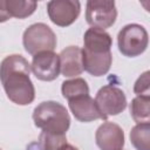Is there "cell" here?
Segmentation results:
<instances>
[{"mask_svg": "<svg viewBox=\"0 0 150 150\" xmlns=\"http://www.w3.org/2000/svg\"><path fill=\"white\" fill-rule=\"evenodd\" d=\"M29 75L30 64L22 55H8L1 61L0 81L13 103L27 105L34 101L35 89Z\"/></svg>", "mask_w": 150, "mask_h": 150, "instance_id": "6da1fadb", "label": "cell"}, {"mask_svg": "<svg viewBox=\"0 0 150 150\" xmlns=\"http://www.w3.org/2000/svg\"><path fill=\"white\" fill-rule=\"evenodd\" d=\"M34 124L41 130L66 134L70 125V117L64 105L55 101H45L33 111Z\"/></svg>", "mask_w": 150, "mask_h": 150, "instance_id": "7a4b0ae2", "label": "cell"}, {"mask_svg": "<svg viewBox=\"0 0 150 150\" xmlns=\"http://www.w3.org/2000/svg\"><path fill=\"white\" fill-rule=\"evenodd\" d=\"M22 43L28 54L35 55L41 52H53L56 47L57 40L55 33L49 26L39 22L30 25L23 32Z\"/></svg>", "mask_w": 150, "mask_h": 150, "instance_id": "3957f363", "label": "cell"}, {"mask_svg": "<svg viewBox=\"0 0 150 150\" xmlns=\"http://www.w3.org/2000/svg\"><path fill=\"white\" fill-rule=\"evenodd\" d=\"M148 32L138 23H129L118 32V50L127 57H135L143 54L148 47Z\"/></svg>", "mask_w": 150, "mask_h": 150, "instance_id": "277c9868", "label": "cell"}, {"mask_svg": "<svg viewBox=\"0 0 150 150\" xmlns=\"http://www.w3.org/2000/svg\"><path fill=\"white\" fill-rule=\"evenodd\" d=\"M94 101L103 120H107L109 116L118 115L127 108V97L124 91L112 84L102 87L97 91Z\"/></svg>", "mask_w": 150, "mask_h": 150, "instance_id": "5b68a950", "label": "cell"}, {"mask_svg": "<svg viewBox=\"0 0 150 150\" xmlns=\"http://www.w3.org/2000/svg\"><path fill=\"white\" fill-rule=\"evenodd\" d=\"M117 18L116 5L114 1L89 0L86 8V20L94 28L105 29L112 26Z\"/></svg>", "mask_w": 150, "mask_h": 150, "instance_id": "8992f818", "label": "cell"}, {"mask_svg": "<svg viewBox=\"0 0 150 150\" xmlns=\"http://www.w3.org/2000/svg\"><path fill=\"white\" fill-rule=\"evenodd\" d=\"M81 12V4L74 0H52L47 4V13L53 23L60 27L70 26Z\"/></svg>", "mask_w": 150, "mask_h": 150, "instance_id": "52a82bcc", "label": "cell"}, {"mask_svg": "<svg viewBox=\"0 0 150 150\" xmlns=\"http://www.w3.org/2000/svg\"><path fill=\"white\" fill-rule=\"evenodd\" d=\"M30 70L40 81H54L60 74L59 55L54 52H41L33 55Z\"/></svg>", "mask_w": 150, "mask_h": 150, "instance_id": "ba28073f", "label": "cell"}, {"mask_svg": "<svg viewBox=\"0 0 150 150\" xmlns=\"http://www.w3.org/2000/svg\"><path fill=\"white\" fill-rule=\"evenodd\" d=\"M95 141L101 150H122L124 146V132L118 124L104 122L97 128Z\"/></svg>", "mask_w": 150, "mask_h": 150, "instance_id": "9c48e42d", "label": "cell"}, {"mask_svg": "<svg viewBox=\"0 0 150 150\" xmlns=\"http://www.w3.org/2000/svg\"><path fill=\"white\" fill-rule=\"evenodd\" d=\"M68 105L74 117L80 122H91L95 120H103L98 111L94 98L90 95H83L68 101Z\"/></svg>", "mask_w": 150, "mask_h": 150, "instance_id": "30bf717a", "label": "cell"}, {"mask_svg": "<svg viewBox=\"0 0 150 150\" xmlns=\"http://www.w3.org/2000/svg\"><path fill=\"white\" fill-rule=\"evenodd\" d=\"M60 71L64 77H74L83 71L82 50L77 46H69L61 50L59 55Z\"/></svg>", "mask_w": 150, "mask_h": 150, "instance_id": "8fae6325", "label": "cell"}, {"mask_svg": "<svg viewBox=\"0 0 150 150\" xmlns=\"http://www.w3.org/2000/svg\"><path fill=\"white\" fill-rule=\"evenodd\" d=\"M83 50L95 54H102L111 52L112 40L109 33L100 28H89L83 36Z\"/></svg>", "mask_w": 150, "mask_h": 150, "instance_id": "7c38bea8", "label": "cell"}, {"mask_svg": "<svg viewBox=\"0 0 150 150\" xmlns=\"http://www.w3.org/2000/svg\"><path fill=\"white\" fill-rule=\"evenodd\" d=\"M81 50H82V66L87 73H89L93 76H102L109 71L112 62L111 52L95 54L83 49Z\"/></svg>", "mask_w": 150, "mask_h": 150, "instance_id": "4fadbf2b", "label": "cell"}, {"mask_svg": "<svg viewBox=\"0 0 150 150\" xmlns=\"http://www.w3.org/2000/svg\"><path fill=\"white\" fill-rule=\"evenodd\" d=\"M130 115L137 124L150 122V96H136L130 103Z\"/></svg>", "mask_w": 150, "mask_h": 150, "instance_id": "5bb4252c", "label": "cell"}, {"mask_svg": "<svg viewBox=\"0 0 150 150\" xmlns=\"http://www.w3.org/2000/svg\"><path fill=\"white\" fill-rule=\"evenodd\" d=\"M61 91H62V96L69 101L83 95H89V87L83 79L75 77L62 82Z\"/></svg>", "mask_w": 150, "mask_h": 150, "instance_id": "9a60e30c", "label": "cell"}, {"mask_svg": "<svg viewBox=\"0 0 150 150\" xmlns=\"http://www.w3.org/2000/svg\"><path fill=\"white\" fill-rule=\"evenodd\" d=\"M130 141L136 150H150V123L136 124L130 131Z\"/></svg>", "mask_w": 150, "mask_h": 150, "instance_id": "2e32d148", "label": "cell"}, {"mask_svg": "<svg viewBox=\"0 0 150 150\" xmlns=\"http://www.w3.org/2000/svg\"><path fill=\"white\" fill-rule=\"evenodd\" d=\"M66 144V134H55L45 130L41 131L38 141L39 150H61Z\"/></svg>", "mask_w": 150, "mask_h": 150, "instance_id": "e0dca14e", "label": "cell"}, {"mask_svg": "<svg viewBox=\"0 0 150 150\" xmlns=\"http://www.w3.org/2000/svg\"><path fill=\"white\" fill-rule=\"evenodd\" d=\"M38 7L35 1H21V0H6V8L11 18L25 19L32 15Z\"/></svg>", "mask_w": 150, "mask_h": 150, "instance_id": "ac0fdd59", "label": "cell"}, {"mask_svg": "<svg viewBox=\"0 0 150 150\" xmlns=\"http://www.w3.org/2000/svg\"><path fill=\"white\" fill-rule=\"evenodd\" d=\"M134 93L137 96H150V81L149 71H144L135 82Z\"/></svg>", "mask_w": 150, "mask_h": 150, "instance_id": "d6986e66", "label": "cell"}, {"mask_svg": "<svg viewBox=\"0 0 150 150\" xmlns=\"http://www.w3.org/2000/svg\"><path fill=\"white\" fill-rule=\"evenodd\" d=\"M11 19V15L6 8V0H0V22H5Z\"/></svg>", "mask_w": 150, "mask_h": 150, "instance_id": "ffe728a7", "label": "cell"}, {"mask_svg": "<svg viewBox=\"0 0 150 150\" xmlns=\"http://www.w3.org/2000/svg\"><path fill=\"white\" fill-rule=\"evenodd\" d=\"M61 150H79V149H77V148H75L74 145H71V144H68V143H67V144H66Z\"/></svg>", "mask_w": 150, "mask_h": 150, "instance_id": "44dd1931", "label": "cell"}, {"mask_svg": "<svg viewBox=\"0 0 150 150\" xmlns=\"http://www.w3.org/2000/svg\"><path fill=\"white\" fill-rule=\"evenodd\" d=\"M0 150H2V149H0Z\"/></svg>", "mask_w": 150, "mask_h": 150, "instance_id": "7402d4cb", "label": "cell"}]
</instances>
